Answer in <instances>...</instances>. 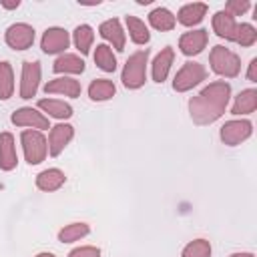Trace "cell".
<instances>
[{
  "label": "cell",
  "instance_id": "cell-29",
  "mask_svg": "<svg viewBox=\"0 0 257 257\" xmlns=\"http://www.w3.org/2000/svg\"><path fill=\"white\" fill-rule=\"evenodd\" d=\"M14 92V70L12 64L2 60L0 62V100H8Z\"/></svg>",
  "mask_w": 257,
  "mask_h": 257
},
{
  "label": "cell",
  "instance_id": "cell-3",
  "mask_svg": "<svg viewBox=\"0 0 257 257\" xmlns=\"http://www.w3.org/2000/svg\"><path fill=\"white\" fill-rule=\"evenodd\" d=\"M209 62H211V70L225 78H235L241 72V58L233 50H229L221 44L211 48Z\"/></svg>",
  "mask_w": 257,
  "mask_h": 257
},
{
  "label": "cell",
  "instance_id": "cell-11",
  "mask_svg": "<svg viewBox=\"0 0 257 257\" xmlns=\"http://www.w3.org/2000/svg\"><path fill=\"white\" fill-rule=\"evenodd\" d=\"M74 137V126L68 124V122H58L54 126H50V133H48V155L50 157H58L66 145L72 141Z\"/></svg>",
  "mask_w": 257,
  "mask_h": 257
},
{
  "label": "cell",
  "instance_id": "cell-22",
  "mask_svg": "<svg viewBox=\"0 0 257 257\" xmlns=\"http://www.w3.org/2000/svg\"><path fill=\"white\" fill-rule=\"evenodd\" d=\"M257 108V90L255 88H245L235 96V102L231 106V114H251Z\"/></svg>",
  "mask_w": 257,
  "mask_h": 257
},
{
  "label": "cell",
  "instance_id": "cell-14",
  "mask_svg": "<svg viewBox=\"0 0 257 257\" xmlns=\"http://www.w3.org/2000/svg\"><path fill=\"white\" fill-rule=\"evenodd\" d=\"M80 90H82L80 82L70 76H56L44 84L46 94H64V96L76 98V96H80Z\"/></svg>",
  "mask_w": 257,
  "mask_h": 257
},
{
  "label": "cell",
  "instance_id": "cell-13",
  "mask_svg": "<svg viewBox=\"0 0 257 257\" xmlns=\"http://www.w3.org/2000/svg\"><path fill=\"white\" fill-rule=\"evenodd\" d=\"M98 34L108 42L110 48L114 50H124V42H126V34L120 26V20L118 18H108L104 20L100 26H98Z\"/></svg>",
  "mask_w": 257,
  "mask_h": 257
},
{
  "label": "cell",
  "instance_id": "cell-19",
  "mask_svg": "<svg viewBox=\"0 0 257 257\" xmlns=\"http://www.w3.org/2000/svg\"><path fill=\"white\" fill-rule=\"evenodd\" d=\"M207 10H209L207 4H203V2H191V4L181 6V10H179V14L175 18L183 26H197L205 18Z\"/></svg>",
  "mask_w": 257,
  "mask_h": 257
},
{
  "label": "cell",
  "instance_id": "cell-7",
  "mask_svg": "<svg viewBox=\"0 0 257 257\" xmlns=\"http://www.w3.org/2000/svg\"><path fill=\"white\" fill-rule=\"evenodd\" d=\"M4 40L10 48L14 50H26L34 44V28L26 22H16L10 24L4 32Z\"/></svg>",
  "mask_w": 257,
  "mask_h": 257
},
{
  "label": "cell",
  "instance_id": "cell-34",
  "mask_svg": "<svg viewBox=\"0 0 257 257\" xmlns=\"http://www.w3.org/2000/svg\"><path fill=\"white\" fill-rule=\"evenodd\" d=\"M247 80L257 82V58H251L249 68H247Z\"/></svg>",
  "mask_w": 257,
  "mask_h": 257
},
{
  "label": "cell",
  "instance_id": "cell-17",
  "mask_svg": "<svg viewBox=\"0 0 257 257\" xmlns=\"http://www.w3.org/2000/svg\"><path fill=\"white\" fill-rule=\"evenodd\" d=\"M173 60H175V50L171 46H165L153 60L151 64V74H153V80L155 82H165L167 76H169V70L173 66Z\"/></svg>",
  "mask_w": 257,
  "mask_h": 257
},
{
  "label": "cell",
  "instance_id": "cell-32",
  "mask_svg": "<svg viewBox=\"0 0 257 257\" xmlns=\"http://www.w3.org/2000/svg\"><path fill=\"white\" fill-rule=\"evenodd\" d=\"M249 6H251L249 0H229L225 4V12H229L235 18V16H243L249 10Z\"/></svg>",
  "mask_w": 257,
  "mask_h": 257
},
{
  "label": "cell",
  "instance_id": "cell-12",
  "mask_svg": "<svg viewBox=\"0 0 257 257\" xmlns=\"http://www.w3.org/2000/svg\"><path fill=\"white\" fill-rule=\"evenodd\" d=\"M209 40V32L205 28H197V30H189L185 34H181L179 38V48L185 56H197L203 52V48L207 46Z\"/></svg>",
  "mask_w": 257,
  "mask_h": 257
},
{
  "label": "cell",
  "instance_id": "cell-35",
  "mask_svg": "<svg viewBox=\"0 0 257 257\" xmlns=\"http://www.w3.org/2000/svg\"><path fill=\"white\" fill-rule=\"evenodd\" d=\"M18 6H20V0H2V8L6 10H14Z\"/></svg>",
  "mask_w": 257,
  "mask_h": 257
},
{
  "label": "cell",
  "instance_id": "cell-10",
  "mask_svg": "<svg viewBox=\"0 0 257 257\" xmlns=\"http://www.w3.org/2000/svg\"><path fill=\"white\" fill-rule=\"evenodd\" d=\"M68 44H70V34L60 26L46 28L40 38V48L46 54H64Z\"/></svg>",
  "mask_w": 257,
  "mask_h": 257
},
{
  "label": "cell",
  "instance_id": "cell-8",
  "mask_svg": "<svg viewBox=\"0 0 257 257\" xmlns=\"http://www.w3.org/2000/svg\"><path fill=\"white\" fill-rule=\"evenodd\" d=\"M40 74H42V68H40V62H30L26 60L22 64V74H20V98L28 100L32 96H36L38 92V86H40Z\"/></svg>",
  "mask_w": 257,
  "mask_h": 257
},
{
  "label": "cell",
  "instance_id": "cell-21",
  "mask_svg": "<svg viewBox=\"0 0 257 257\" xmlns=\"http://www.w3.org/2000/svg\"><path fill=\"white\" fill-rule=\"evenodd\" d=\"M38 108L42 112H46L48 116L58 118V120H66L72 116V106L64 100H58V98H42V100H38Z\"/></svg>",
  "mask_w": 257,
  "mask_h": 257
},
{
  "label": "cell",
  "instance_id": "cell-27",
  "mask_svg": "<svg viewBox=\"0 0 257 257\" xmlns=\"http://www.w3.org/2000/svg\"><path fill=\"white\" fill-rule=\"evenodd\" d=\"M94 64L104 72H114L116 70V56H114V52L108 44H96Z\"/></svg>",
  "mask_w": 257,
  "mask_h": 257
},
{
  "label": "cell",
  "instance_id": "cell-30",
  "mask_svg": "<svg viewBox=\"0 0 257 257\" xmlns=\"http://www.w3.org/2000/svg\"><path fill=\"white\" fill-rule=\"evenodd\" d=\"M181 257H211V243L207 239H193L183 247Z\"/></svg>",
  "mask_w": 257,
  "mask_h": 257
},
{
  "label": "cell",
  "instance_id": "cell-33",
  "mask_svg": "<svg viewBox=\"0 0 257 257\" xmlns=\"http://www.w3.org/2000/svg\"><path fill=\"white\" fill-rule=\"evenodd\" d=\"M68 257H100V249L94 245H82L68 253Z\"/></svg>",
  "mask_w": 257,
  "mask_h": 257
},
{
  "label": "cell",
  "instance_id": "cell-6",
  "mask_svg": "<svg viewBox=\"0 0 257 257\" xmlns=\"http://www.w3.org/2000/svg\"><path fill=\"white\" fill-rule=\"evenodd\" d=\"M253 135V124L251 120L247 118H233V120H227L221 131H219V137L221 141L227 145V147H237L241 145L243 141H247L249 137Z\"/></svg>",
  "mask_w": 257,
  "mask_h": 257
},
{
  "label": "cell",
  "instance_id": "cell-31",
  "mask_svg": "<svg viewBox=\"0 0 257 257\" xmlns=\"http://www.w3.org/2000/svg\"><path fill=\"white\" fill-rule=\"evenodd\" d=\"M235 42L241 44V46H253L257 42V30L253 24L249 22H241L237 24V32H235Z\"/></svg>",
  "mask_w": 257,
  "mask_h": 257
},
{
  "label": "cell",
  "instance_id": "cell-25",
  "mask_svg": "<svg viewBox=\"0 0 257 257\" xmlns=\"http://www.w3.org/2000/svg\"><path fill=\"white\" fill-rule=\"evenodd\" d=\"M124 22H126L128 36H131V40H133L135 44H139V46L149 44V40H151V32H149L147 24H145L141 18H137V16H126Z\"/></svg>",
  "mask_w": 257,
  "mask_h": 257
},
{
  "label": "cell",
  "instance_id": "cell-15",
  "mask_svg": "<svg viewBox=\"0 0 257 257\" xmlns=\"http://www.w3.org/2000/svg\"><path fill=\"white\" fill-rule=\"evenodd\" d=\"M16 165H18V155H16L14 135L4 131V133H0V169L2 171H14Z\"/></svg>",
  "mask_w": 257,
  "mask_h": 257
},
{
  "label": "cell",
  "instance_id": "cell-9",
  "mask_svg": "<svg viewBox=\"0 0 257 257\" xmlns=\"http://www.w3.org/2000/svg\"><path fill=\"white\" fill-rule=\"evenodd\" d=\"M10 120L16 126H28V128H34V131H46V128H50L48 116L44 112H40L38 108H32V106L16 108L12 112V116H10Z\"/></svg>",
  "mask_w": 257,
  "mask_h": 257
},
{
  "label": "cell",
  "instance_id": "cell-24",
  "mask_svg": "<svg viewBox=\"0 0 257 257\" xmlns=\"http://www.w3.org/2000/svg\"><path fill=\"white\" fill-rule=\"evenodd\" d=\"M114 92H116V86H114V82L108 80V78H96V80H92V82L88 84V96H90V100H94V102L108 100V98L114 96Z\"/></svg>",
  "mask_w": 257,
  "mask_h": 257
},
{
  "label": "cell",
  "instance_id": "cell-26",
  "mask_svg": "<svg viewBox=\"0 0 257 257\" xmlns=\"http://www.w3.org/2000/svg\"><path fill=\"white\" fill-rule=\"evenodd\" d=\"M72 42L80 54H88L92 42H94V30L88 24H78L72 32Z\"/></svg>",
  "mask_w": 257,
  "mask_h": 257
},
{
  "label": "cell",
  "instance_id": "cell-1",
  "mask_svg": "<svg viewBox=\"0 0 257 257\" xmlns=\"http://www.w3.org/2000/svg\"><path fill=\"white\" fill-rule=\"evenodd\" d=\"M231 98V84L225 80L209 82L197 96L189 100V114L195 124L207 126L219 120L229 104Z\"/></svg>",
  "mask_w": 257,
  "mask_h": 257
},
{
  "label": "cell",
  "instance_id": "cell-23",
  "mask_svg": "<svg viewBox=\"0 0 257 257\" xmlns=\"http://www.w3.org/2000/svg\"><path fill=\"white\" fill-rule=\"evenodd\" d=\"M149 24L155 28V30H161V32H167V30H173L175 24H177V18L173 16V12L165 6H159L155 10H151L149 14Z\"/></svg>",
  "mask_w": 257,
  "mask_h": 257
},
{
  "label": "cell",
  "instance_id": "cell-37",
  "mask_svg": "<svg viewBox=\"0 0 257 257\" xmlns=\"http://www.w3.org/2000/svg\"><path fill=\"white\" fill-rule=\"evenodd\" d=\"M34 257H56L54 253H46V251H42V253H38V255H34Z\"/></svg>",
  "mask_w": 257,
  "mask_h": 257
},
{
  "label": "cell",
  "instance_id": "cell-2",
  "mask_svg": "<svg viewBox=\"0 0 257 257\" xmlns=\"http://www.w3.org/2000/svg\"><path fill=\"white\" fill-rule=\"evenodd\" d=\"M147 64H149V48L137 50L126 58V62L122 66V72H120V80H122L124 88L137 90V88H141L145 84V80H147Z\"/></svg>",
  "mask_w": 257,
  "mask_h": 257
},
{
  "label": "cell",
  "instance_id": "cell-20",
  "mask_svg": "<svg viewBox=\"0 0 257 257\" xmlns=\"http://www.w3.org/2000/svg\"><path fill=\"white\" fill-rule=\"evenodd\" d=\"M52 70H54L56 74H62V76H66V74H82V72H84V60H82L78 54L64 52V54H60V56L54 60Z\"/></svg>",
  "mask_w": 257,
  "mask_h": 257
},
{
  "label": "cell",
  "instance_id": "cell-18",
  "mask_svg": "<svg viewBox=\"0 0 257 257\" xmlns=\"http://www.w3.org/2000/svg\"><path fill=\"white\" fill-rule=\"evenodd\" d=\"M66 183V175L64 171L52 167V169H44L36 175V187L44 193H52V191H58L62 185Z\"/></svg>",
  "mask_w": 257,
  "mask_h": 257
},
{
  "label": "cell",
  "instance_id": "cell-5",
  "mask_svg": "<svg viewBox=\"0 0 257 257\" xmlns=\"http://www.w3.org/2000/svg\"><path fill=\"white\" fill-rule=\"evenodd\" d=\"M205 78H207L205 66H203L201 62L189 60V62H185V64L177 70V74H175V78H173V88H175L177 92H187V90L195 88L197 84H201Z\"/></svg>",
  "mask_w": 257,
  "mask_h": 257
},
{
  "label": "cell",
  "instance_id": "cell-28",
  "mask_svg": "<svg viewBox=\"0 0 257 257\" xmlns=\"http://www.w3.org/2000/svg\"><path fill=\"white\" fill-rule=\"evenodd\" d=\"M90 233V227L88 223H70V225H64L60 231H58V241L60 243H74L82 237H86Z\"/></svg>",
  "mask_w": 257,
  "mask_h": 257
},
{
  "label": "cell",
  "instance_id": "cell-36",
  "mask_svg": "<svg viewBox=\"0 0 257 257\" xmlns=\"http://www.w3.org/2000/svg\"><path fill=\"white\" fill-rule=\"evenodd\" d=\"M231 257H255V255H253V253H245V251H243V253H233Z\"/></svg>",
  "mask_w": 257,
  "mask_h": 257
},
{
  "label": "cell",
  "instance_id": "cell-4",
  "mask_svg": "<svg viewBox=\"0 0 257 257\" xmlns=\"http://www.w3.org/2000/svg\"><path fill=\"white\" fill-rule=\"evenodd\" d=\"M20 143H22L24 159L28 161V165H40L46 159V155H48V141L42 135V131H34V128L22 131Z\"/></svg>",
  "mask_w": 257,
  "mask_h": 257
},
{
  "label": "cell",
  "instance_id": "cell-16",
  "mask_svg": "<svg viewBox=\"0 0 257 257\" xmlns=\"http://www.w3.org/2000/svg\"><path fill=\"white\" fill-rule=\"evenodd\" d=\"M211 24H213V32H215L219 38H225V40H229V42H235L237 22H235V18H233L229 12H225V10L215 12Z\"/></svg>",
  "mask_w": 257,
  "mask_h": 257
}]
</instances>
